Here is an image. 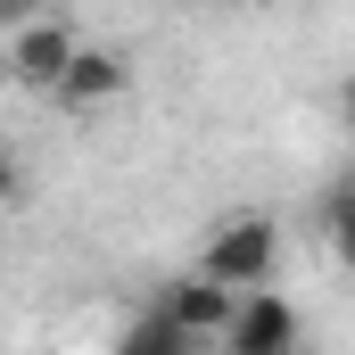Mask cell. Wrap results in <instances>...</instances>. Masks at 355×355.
Listing matches in <instances>:
<instances>
[{
    "label": "cell",
    "instance_id": "obj_1",
    "mask_svg": "<svg viewBox=\"0 0 355 355\" xmlns=\"http://www.w3.org/2000/svg\"><path fill=\"white\" fill-rule=\"evenodd\" d=\"M272 265H281V232H272V215H232L207 248H198V272L207 281H223V289H265Z\"/></svg>",
    "mask_w": 355,
    "mask_h": 355
},
{
    "label": "cell",
    "instance_id": "obj_6",
    "mask_svg": "<svg viewBox=\"0 0 355 355\" xmlns=\"http://www.w3.org/2000/svg\"><path fill=\"white\" fill-rule=\"evenodd\" d=\"M190 347H198V339H190V331H174L166 314H149V322H132V331L116 339V355H190Z\"/></svg>",
    "mask_w": 355,
    "mask_h": 355
},
{
    "label": "cell",
    "instance_id": "obj_11",
    "mask_svg": "<svg viewBox=\"0 0 355 355\" xmlns=\"http://www.w3.org/2000/svg\"><path fill=\"white\" fill-rule=\"evenodd\" d=\"M272 355H297V347H272Z\"/></svg>",
    "mask_w": 355,
    "mask_h": 355
},
{
    "label": "cell",
    "instance_id": "obj_4",
    "mask_svg": "<svg viewBox=\"0 0 355 355\" xmlns=\"http://www.w3.org/2000/svg\"><path fill=\"white\" fill-rule=\"evenodd\" d=\"M272 347H297V306L281 289H248L223 331V355H272Z\"/></svg>",
    "mask_w": 355,
    "mask_h": 355
},
{
    "label": "cell",
    "instance_id": "obj_3",
    "mask_svg": "<svg viewBox=\"0 0 355 355\" xmlns=\"http://www.w3.org/2000/svg\"><path fill=\"white\" fill-rule=\"evenodd\" d=\"M157 314L190 331V339H223L232 331V314H240V289H223V281H207V272H182L174 289L157 297Z\"/></svg>",
    "mask_w": 355,
    "mask_h": 355
},
{
    "label": "cell",
    "instance_id": "obj_8",
    "mask_svg": "<svg viewBox=\"0 0 355 355\" xmlns=\"http://www.w3.org/2000/svg\"><path fill=\"white\" fill-rule=\"evenodd\" d=\"M25 17H42V0H0V25H8V33H17Z\"/></svg>",
    "mask_w": 355,
    "mask_h": 355
},
{
    "label": "cell",
    "instance_id": "obj_10",
    "mask_svg": "<svg viewBox=\"0 0 355 355\" xmlns=\"http://www.w3.org/2000/svg\"><path fill=\"white\" fill-rule=\"evenodd\" d=\"M339 99H347V116H355V75H347V91H339Z\"/></svg>",
    "mask_w": 355,
    "mask_h": 355
},
{
    "label": "cell",
    "instance_id": "obj_7",
    "mask_svg": "<svg viewBox=\"0 0 355 355\" xmlns=\"http://www.w3.org/2000/svg\"><path fill=\"white\" fill-rule=\"evenodd\" d=\"M331 248L355 265V190H339V198H331Z\"/></svg>",
    "mask_w": 355,
    "mask_h": 355
},
{
    "label": "cell",
    "instance_id": "obj_2",
    "mask_svg": "<svg viewBox=\"0 0 355 355\" xmlns=\"http://www.w3.org/2000/svg\"><path fill=\"white\" fill-rule=\"evenodd\" d=\"M75 25H58V17H25L17 33H8V83L17 91H58L67 83V67H75Z\"/></svg>",
    "mask_w": 355,
    "mask_h": 355
},
{
    "label": "cell",
    "instance_id": "obj_5",
    "mask_svg": "<svg viewBox=\"0 0 355 355\" xmlns=\"http://www.w3.org/2000/svg\"><path fill=\"white\" fill-rule=\"evenodd\" d=\"M116 91H124V58L83 42V50H75V67H67V83L50 91V99H67V107H107Z\"/></svg>",
    "mask_w": 355,
    "mask_h": 355
},
{
    "label": "cell",
    "instance_id": "obj_9",
    "mask_svg": "<svg viewBox=\"0 0 355 355\" xmlns=\"http://www.w3.org/2000/svg\"><path fill=\"white\" fill-rule=\"evenodd\" d=\"M8 198H17V157L0 149V207H8Z\"/></svg>",
    "mask_w": 355,
    "mask_h": 355
}]
</instances>
